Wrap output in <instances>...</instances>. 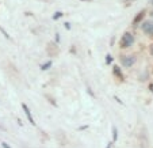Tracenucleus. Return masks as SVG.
<instances>
[{
    "label": "nucleus",
    "instance_id": "12",
    "mask_svg": "<svg viewBox=\"0 0 153 148\" xmlns=\"http://www.w3.org/2000/svg\"><path fill=\"white\" fill-rule=\"evenodd\" d=\"M64 26H65V29H67V30L71 29V23H68V22H67V23H64Z\"/></svg>",
    "mask_w": 153,
    "mask_h": 148
},
{
    "label": "nucleus",
    "instance_id": "21",
    "mask_svg": "<svg viewBox=\"0 0 153 148\" xmlns=\"http://www.w3.org/2000/svg\"><path fill=\"white\" fill-rule=\"evenodd\" d=\"M152 4H153V0H152Z\"/></svg>",
    "mask_w": 153,
    "mask_h": 148
},
{
    "label": "nucleus",
    "instance_id": "6",
    "mask_svg": "<svg viewBox=\"0 0 153 148\" xmlns=\"http://www.w3.org/2000/svg\"><path fill=\"white\" fill-rule=\"evenodd\" d=\"M52 65H53V63H52V61H46L45 64H42V65H41V70H42V71H46V70H49V68L52 67Z\"/></svg>",
    "mask_w": 153,
    "mask_h": 148
},
{
    "label": "nucleus",
    "instance_id": "11",
    "mask_svg": "<svg viewBox=\"0 0 153 148\" xmlns=\"http://www.w3.org/2000/svg\"><path fill=\"white\" fill-rule=\"evenodd\" d=\"M0 31L3 33V34H4V37H6V38H10V34H8V33H7L6 30H4V29H3V27H1V26H0Z\"/></svg>",
    "mask_w": 153,
    "mask_h": 148
},
{
    "label": "nucleus",
    "instance_id": "9",
    "mask_svg": "<svg viewBox=\"0 0 153 148\" xmlns=\"http://www.w3.org/2000/svg\"><path fill=\"white\" fill-rule=\"evenodd\" d=\"M113 137H114V141H115V140L118 139V131H117L115 126L113 128Z\"/></svg>",
    "mask_w": 153,
    "mask_h": 148
},
{
    "label": "nucleus",
    "instance_id": "2",
    "mask_svg": "<svg viewBox=\"0 0 153 148\" xmlns=\"http://www.w3.org/2000/svg\"><path fill=\"white\" fill-rule=\"evenodd\" d=\"M136 61H137V57L134 55H127V56H122V57H121L122 65H123V67H126V68L133 67V65L136 64Z\"/></svg>",
    "mask_w": 153,
    "mask_h": 148
},
{
    "label": "nucleus",
    "instance_id": "19",
    "mask_svg": "<svg viewBox=\"0 0 153 148\" xmlns=\"http://www.w3.org/2000/svg\"><path fill=\"white\" fill-rule=\"evenodd\" d=\"M83 1H91V0H83Z\"/></svg>",
    "mask_w": 153,
    "mask_h": 148
},
{
    "label": "nucleus",
    "instance_id": "20",
    "mask_svg": "<svg viewBox=\"0 0 153 148\" xmlns=\"http://www.w3.org/2000/svg\"><path fill=\"white\" fill-rule=\"evenodd\" d=\"M150 15H152V16H153V11H152V14H150Z\"/></svg>",
    "mask_w": 153,
    "mask_h": 148
},
{
    "label": "nucleus",
    "instance_id": "1",
    "mask_svg": "<svg viewBox=\"0 0 153 148\" xmlns=\"http://www.w3.org/2000/svg\"><path fill=\"white\" fill-rule=\"evenodd\" d=\"M133 44H134V35L129 31L125 33V34L121 37V41H119V45H121V48H123V49L130 48Z\"/></svg>",
    "mask_w": 153,
    "mask_h": 148
},
{
    "label": "nucleus",
    "instance_id": "4",
    "mask_svg": "<svg viewBox=\"0 0 153 148\" xmlns=\"http://www.w3.org/2000/svg\"><path fill=\"white\" fill-rule=\"evenodd\" d=\"M22 108H23V110H25V113H26L27 118H29L30 124H31V125H35V122H34V118H33V116H31V111H30L29 106H27L26 103H22Z\"/></svg>",
    "mask_w": 153,
    "mask_h": 148
},
{
    "label": "nucleus",
    "instance_id": "13",
    "mask_svg": "<svg viewBox=\"0 0 153 148\" xmlns=\"http://www.w3.org/2000/svg\"><path fill=\"white\" fill-rule=\"evenodd\" d=\"M1 145H3V148H11L8 144H7V143H1Z\"/></svg>",
    "mask_w": 153,
    "mask_h": 148
},
{
    "label": "nucleus",
    "instance_id": "16",
    "mask_svg": "<svg viewBox=\"0 0 153 148\" xmlns=\"http://www.w3.org/2000/svg\"><path fill=\"white\" fill-rule=\"evenodd\" d=\"M149 90H150V91H152V93H153V84H150V86H149Z\"/></svg>",
    "mask_w": 153,
    "mask_h": 148
},
{
    "label": "nucleus",
    "instance_id": "14",
    "mask_svg": "<svg viewBox=\"0 0 153 148\" xmlns=\"http://www.w3.org/2000/svg\"><path fill=\"white\" fill-rule=\"evenodd\" d=\"M56 41H57V42L60 41V34H56Z\"/></svg>",
    "mask_w": 153,
    "mask_h": 148
},
{
    "label": "nucleus",
    "instance_id": "15",
    "mask_svg": "<svg viewBox=\"0 0 153 148\" xmlns=\"http://www.w3.org/2000/svg\"><path fill=\"white\" fill-rule=\"evenodd\" d=\"M114 98H115V99H117V102H119V103H122V101H121V99H119V98H118V96H114Z\"/></svg>",
    "mask_w": 153,
    "mask_h": 148
},
{
    "label": "nucleus",
    "instance_id": "5",
    "mask_svg": "<svg viewBox=\"0 0 153 148\" xmlns=\"http://www.w3.org/2000/svg\"><path fill=\"white\" fill-rule=\"evenodd\" d=\"M113 73H114V75H115L118 79H121V80L123 79V73H122L121 68H119L118 65H114V68H113Z\"/></svg>",
    "mask_w": 153,
    "mask_h": 148
},
{
    "label": "nucleus",
    "instance_id": "7",
    "mask_svg": "<svg viewBox=\"0 0 153 148\" xmlns=\"http://www.w3.org/2000/svg\"><path fill=\"white\" fill-rule=\"evenodd\" d=\"M62 15H64V14H62V12H61V11H57L54 15H53V19H54V20H57V19H60V18L62 16Z\"/></svg>",
    "mask_w": 153,
    "mask_h": 148
},
{
    "label": "nucleus",
    "instance_id": "8",
    "mask_svg": "<svg viewBox=\"0 0 153 148\" xmlns=\"http://www.w3.org/2000/svg\"><path fill=\"white\" fill-rule=\"evenodd\" d=\"M142 16H144V11H142V12H140V14L136 16V19H134V23H138L140 20H141V18H142Z\"/></svg>",
    "mask_w": 153,
    "mask_h": 148
},
{
    "label": "nucleus",
    "instance_id": "18",
    "mask_svg": "<svg viewBox=\"0 0 153 148\" xmlns=\"http://www.w3.org/2000/svg\"><path fill=\"white\" fill-rule=\"evenodd\" d=\"M150 53H152V55H153V45H152V46H150Z\"/></svg>",
    "mask_w": 153,
    "mask_h": 148
},
{
    "label": "nucleus",
    "instance_id": "17",
    "mask_svg": "<svg viewBox=\"0 0 153 148\" xmlns=\"http://www.w3.org/2000/svg\"><path fill=\"white\" fill-rule=\"evenodd\" d=\"M113 147V143H108V145H107V148H111Z\"/></svg>",
    "mask_w": 153,
    "mask_h": 148
},
{
    "label": "nucleus",
    "instance_id": "10",
    "mask_svg": "<svg viewBox=\"0 0 153 148\" xmlns=\"http://www.w3.org/2000/svg\"><path fill=\"white\" fill-rule=\"evenodd\" d=\"M106 63H107V64H111V63H113V56H111V55H107L106 56Z\"/></svg>",
    "mask_w": 153,
    "mask_h": 148
},
{
    "label": "nucleus",
    "instance_id": "3",
    "mask_svg": "<svg viewBox=\"0 0 153 148\" xmlns=\"http://www.w3.org/2000/svg\"><path fill=\"white\" fill-rule=\"evenodd\" d=\"M141 30L148 35L153 37V20H145L141 23Z\"/></svg>",
    "mask_w": 153,
    "mask_h": 148
}]
</instances>
